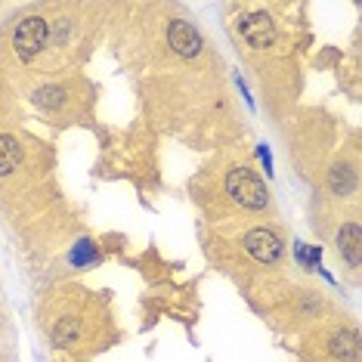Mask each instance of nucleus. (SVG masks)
<instances>
[{
    "instance_id": "f257e3e1",
    "label": "nucleus",
    "mask_w": 362,
    "mask_h": 362,
    "mask_svg": "<svg viewBox=\"0 0 362 362\" xmlns=\"http://www.w3.org/2000/svg\"><path fill=\"white\" fill-rule=\"evenodd\" d=\"M226 192L233 195V202H238L248 211H263L269 204V192L260 183V177L248 168H233L226 174Z\"/></svg>"
},
{
    "instance_id": "f03ea898",
    "label": "nucleus",
    "mask_w": 362,
    "mask_h": 362,
    "mask_svg": "<svg viewBox=\"0 0 362 362\" xmlns=\"http://www.w3.org/2000/svg\"><path fill=\"white\" fill-rule=\"evenodd\" d=\"M47 40H50V22H47L44 16H28V19H22L13 31V50L19 59L28 62L44 50Z\"/></svg>"
},
{
    "instance_id": "7ed1b4c3",
    "label": "nucleus",
    "mask_w": 362,
    "mask_h": 362,
    "mask_svg": "<svg viewBox=\"0 0 362 362\" xmlns=\"http://www.w3.org/2000/svg\"><path fill=\"white\" fill-rule=\"evenodd\" d=\"M242 245H245V251H248L254 260H260V263H276L279 257H282V251H285L282 238H279L273 229H263V226L245 233Z\"/></svg>"
},
{
    "instance_id": "20e7f679",
    "label": "nucleus",
    "mask_w": 362,
    "mask_h": 362,
    "mask_svg": "<svg viewBox=\"0 0 362 362\" xmlns=\"http://www.w3.org/2000/svg\"><path fill=\"white\" fill-rule=\"evenodd\" d=\"M168 44H170V50H174L177 56H183V59H192V56L202 53L204 40H202L199 28H195L192 22L174 19V22L168 25Z\"/></svg>"
},
{
    "instance_id": "39448f33",
    "label": "nucleus",
    "mask_w": 362,
    "mask_h": 362,
    "mask_svg": "<svg viewBox=\"0 0 362 362\" xmlns=\"http://www.w3.org/2000/svg\"><path fill=\"white\" fill-rule=\"evenodd\" d=\"M238 31H242L245 44L254 47V50H267V47H273V40H276V22L269 19L267 13L245 16L242 25H238Z\"/></svg>"
},
{
    "instance_id": "423d86ee",
    "label": "nucleus",
    "mask_w": 362,
    "mask_h": 362,
    "mask_svg": "<svg viewBox=\"0 0 362 362\" xmlns=\"http://www.w3.org/2000/svg\"><path fill=\"white\" fill-rule=\"evenodd\" d=\"M337 254H341L353 269H359V263H362V233H359L356 223L341 226V233H337Z\"/></svg>"
},
{
    "instance_id": "0eeeda50",
    "label": "nucleus",
    "mask_w": 362,
    "mask_h": 362,
    "mask_svg": "<svg viewBox=\"0 0 362 362\" xmlns=\"http://www.w3.org/2000/svg\"><path fill=\"white\" fill-rule=\"evenodd\" d=\"M332 353L341 362H356L359 359V337L356 332H341L332 337Z\"/></svg>"
},
{
    "instance_id": "6e6552de",
    "label": "nucleus",
    "mask_w": 362,
    "mask_h": 362,
    "mask_svg": "<svg viewBox=\"0 0 362 362\" xmlns=\"http://www.w3.org/2000/svg\"><path fill=\"white\" fill-rule=\"evenodd\" d=\"M22 161V149L13 136H0V177L13 174Z\"/></svg>"
},
{
    "instance_id": "1a4fd4ad",
    "label": "nucleus",
    "mask_w": 362,
    "mask_h": 362,
    "mask_svg": "<svg viewBox=\"0 0 362 362\" xmlns=\"http://www.w3.org/2000/svg\"><path fill=\"white\" fill-rule=\"evenodd\" d=\"M328 186H332L334 195H350L353 186H356V174H353V168H347V164H337L332 174H328Z\"/></svg>"
},
{
    "instance_id": "9d476101",
    "label": "nucleus",
    "mask_w": 362,
    "mask_h": 362,
    "mask_svg": "<svg viewBox=\"0 0 362 362\" xmlns=\"http://www.w3.org/2000/svg\"><path fill=\"white\" fill-rule=\"evenodd\" d=\"M78 334H81V325H78V319H59L53 328V344L56 347H69V344H75L78 341Z\"/></svg>"
},
{
    "instance_id": "9b49d317",
    "label": "nucleus",
    "mask_w": 362,
    "mask_h": 362,
    "mask_svg": "<svg viewBox=\"0 0 362 362\" xmlns=\"http://www.w3.org/2000/svg\"><path fill=\"white\" fill-rule=\"evenodd\" d=\"M75 267H87V263H93L96 260V248L87 242V238H81V242L75 245V251H71V257H69Z\"/></svg>"
},
{
    "instance_id": "f8f14e48",
    "label": "nucleus",
    "mask_w": 362,
    "mask_h": 362,
    "mask_svg": "<svg viewBox=\"0 0 362 362\" xmlns=\"http://www.w3.org/2000/svg\"><path fill=\"white\" fill-rule=\"evenodd\" d=\"M62 103V90L59 87H47V90H37V105H47V109H56Z\"/></svg>"
},
{
    "instance_id": "ddd939ff",
    "label": "nucleus",
    "mask_w": 362,
    "mask_h": 362,
    "mask_svg": "<svg viewBox=\"0 0 362 362\" xmlns=\"http://www.w3.org/2000/svg\"><path fill=\"white\" fill-rule=\"evenodd\" d=\"M257 155H260V161L267 164V174H273V158H269V149H267V146H260Z\"/></svg>"
}]
</instances>
